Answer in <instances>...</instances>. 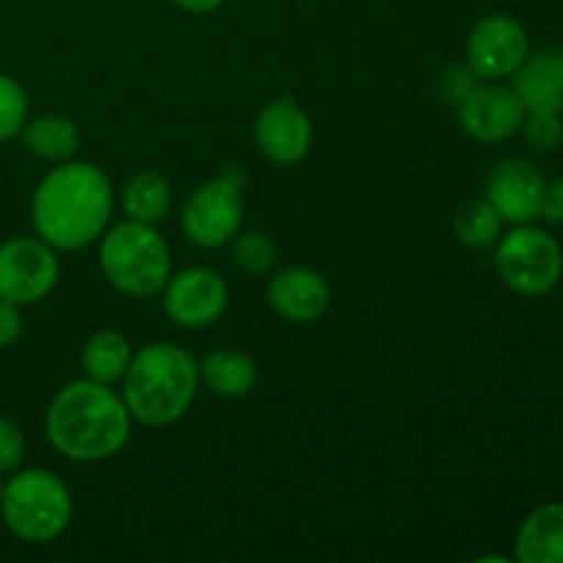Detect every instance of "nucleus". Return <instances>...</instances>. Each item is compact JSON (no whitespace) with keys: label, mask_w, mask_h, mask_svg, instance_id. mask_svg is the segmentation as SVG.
Listing matches in <instances>:
<instances>
[{"label":"nucleus","mask_w":563,"mask_h":563,"mask_svg":"<svg viewBox=\"0 0 563 563\" xmlns=\"http://www.w3.org/2000/svg\"><path fill=\"white\" fill-rule=\"evenodd\" d=\"M132 361L130 339L119 330H97L82 346V377L102 385H115L124 379Z\"/></svg>","instance_id":"6ab92c4d"},{"label":"nucleus","mask_w":563,"mask_h":563,"mask_svg":"<svg viewBox=\"0 0 563 563\" xmlns=\"http://www.w3.org/2000/svg\"><path fill=\"white\" fill-rule=\"evenodd\" d=\"M511 88L526 110H553L563 113V47H544L528 53L515 71Z\"/></svg>","instance_id":"2eb2a0df"},{"label":"nucleus","mask_w":563,"mask_h":563,"mask_svg":"<svg viewBox=\"0 0 563 563\" xmlns=\"http://www.w3.org/2000/svg\"><path fill=\"white\" fill-rule=\"evenodd\" d=\"M174 3L187 14H212L223 5V0H174Z\"/></svg>","instance_id":"c85d7f7f"},{"label":"nucleus","mask_w":563,"mask_h":563,"mask_svg":"<svg viewBox=\"0 0 563 563\" xmlns=\"http://www.w3.org/2000/svg\"><path fill=\"white\" fill-rule=\"evenodd\" d=\"M531 53V38L520 20L511 14H489L473 25L467 36V64L482 80H504L522 66Z\"/></svg>","instance_id":"9d476101"},{"label":"nucleus","mask_w":563,"mask_h":563,"mask_svg":"<svg viewBox=\"0 0 563 563\" xmlns=\"http://www.w3.org/2000/svg\"><path fill=\"white\" fill-rule=\"evenodd\" d=\"M75 500L69 487L44 467H25L11 473L0 495V517L20 542L49 544L66 533Z\"/></svg>","instance_id":"39448f33"},{"label":"nucleus","mask_w":563,"mask_h":563,"mask_svg":"<svg viewBox=\"0 0 563 563\" xmlns=\"http://www.w3.org/2000/svg\"><path fill=\"white\" fill-rule=\"evenodd\" d=\"M539 218H544L548 223L563 225V176L553 181H544L542 192V209H539Z\"/></svg>","instance_id":"bb28decb"},{"label":"nucleus","mask_w":563,"mask_h":563,"mask_svg":"<svg viewBox=\"0 0 563 563\" xmlns=\"http://www.w3.org/2000/svg\"><path fill=\"white\" fill-rule=\"evenodd\" d=\"M58 278V251L38 236H14L0 245V300L33 306L53 295Z\"/></svg>","instance_id":"6e6552de"},{"label":"nucleus","mask_w":563,"mask_h":563,"mask_svg":"<svg viewBox=\"0 0 563 563\" xmlns=\"http://www.w3.org/2000/svg\"><path fill=\"white\" fill-rule=\"evenodd\" d=\"M27 121V93L11 75L0 71V143L22 132Z\"/></svg>","instance_id":"5701e85b"},{"label":"nucleus","mask_w":563,"mask_h":563,"mask_svg":"<svg viewBox=\"0 0 563 563\" xmlns=\"http://www.w3.org/2000/svg\"><path fill=\"white\" fill-rule=\"evenodd\" d=\"M454 234L462 245L473 247V251H484V247H493L500 240L504 220H500V214L495 212L487 198H473V201L462 203L456 209Z\"/></svg>","instance_id":"412c9836"},{"label":"nucleus","mask_w":563,"mask_h":563,"mask_svg":"<svg viewBox=\"0 0 563 563\" xmlns=\"http://www.w3.org/2000/svg\"><path fill=\"white\" fill-rule=\"evenodd\" d=\"M22 143H25L27 152L33 157L44 159V163H66L77 154L80 148V126L69 119V115L60 113H49V115H38V119L25 121L22 126Z\"/></svg>","instance_id":"a211bd4d"},{"label":"nucleus","mask_w":563,"mask_h":563,"mask_svg":"<svg viewBox=\"0 0 563 563\" xmlns=\"http://www.w3.org/2000/svg\"><path fill=\"white\" fill-rule=\"evenodd\" d=\"M256 146L269 163L297 165L311 154L313 124L311 115L291 97H278L262 108L253 124Z\"/></svg>","instance_id":"ddd939ff"},{"label":"nucleus","mask_w":563,"mask_h":563,"mask_svg":"<svg viewBox=\"0 0 563 563\" xmlns=\"http://www.w3.org/2000/svg\"><path fill=\"white\" fill-rule=\"evenodd\" d=\"M231 258L245 275H267L278 262V247L264 231H242L231 240Z\"/></svg>","instance_id":"4be33fe9"},{"label":"nucleus","mask_w":563,"mask_h":563,"mask_svg":"<svg viewBox=\"0 0 563 563\" xmlns=\"http://www.w3.org/2000/svg\"><path fill=\"white\" fill-rule=\"evenodd\" d=\"M495 273L515 295H550L563 278L561 242L533 223L511 225L495 242Z\"/></svg>","instance_id":"423d86ee"},{"label":"nucleus","mask_w":563,"mask_h":563,"mask_svg":"<svg viewBox=\"0 0 563 563\" xmlns=\"http://www.w3.org/2000/svg\"><path fill=\"white\" fill-rule=\"evenodd\" d=\"M99 267L115 291L146 300L170 278V247L157 225L124 220L99 236Z\"/></svg>","instance_id":"20e7f679"},{"label":"nucleus","mask_w":563,"mask_h":563,"mask_svg":"<svg viewBox=\"0 0 563 563\" xmlns=\"http://www.w3.org/2000/svg\"><path fill=\"white\" fill-rule=\"evenodd\" d=\"M526 113V104L517 97L515 88L500 86V82H487V86L482 82L465 102L456 104L462 132L484 146L506 143L520 135Z\"/></svg>","instance_id":"9b49d317"},{"label":"nucleus","mask_w":563,"mask_h":563,"mask_svg":"<svg viewBox=\"0 0 563 563\" xmlns=\"http://www.w3.org/2000/svg\"><path fill=\"white\" fill-rule=\"evenodd\" d=\"M3 484H5V482H3V478H0V495H3Z\"/></svg>","instance_id":"c756f323"},{"label":"nucleus","mask_w":563,"mask_h":563,"mask_svg":"<svg viewBox=\"0 0 563 563\" xmlns=\"http://www.w3.org/2000/svg\"><path fill=\"white\" fill-rule=\"evenodd\" d=\"M25 460V434L16 421L0 416V476L20 471Z\"/></svg>","instance_id":"a878e982"},{"label":"nucleus","mask_w":563,"mask_h":563,"mask_svg":"<svg viewBox=\"0 0 563 563\" xmlns=\"http://www.w3.org/2000/svg\"><path fill=\"white\" fill-rule=\"evenodd\" d=\"M438 86H440V97H443V102L451 104V108H456V104L465 102V99L482 86V77H478L476 69L465 60V64H451L449 69L440 75Z\"/></svg>","instance_id":"393cba45"},{"label":"nucleus","mask_w":563,"mask_h":563,"mask_svg":"<svg viewBox=\"0 0 563 563\" xmlns=\"http://www.w3.org/2000/svg\"><path fill=\"white\" fill-rule=\"evenodd\" d=\"M113 201V185L99 165L66 159L33 190L31 225L58 253L80 251L108 231Z\"/></svg>","instance_id":"f257e3e1"},{"label":"nucleus","mask_w":563,"mask_h":563,"mask_svg":"<svg viewBox=\"0 0 563 563\" xmlns=\"http://www.w3.org/2000/svg\"><path fill=\"white\" fill-rule=\"evenodd\" d=\"M22 335V311L14 302L0 300V350L16 344Z\"/></svg>","instance_id":"cd10ccee"},{"label":"nucleus","mask_w":563,"mask_h":563,"mask_svg":"<svg viewBox=\"0 0 563 563\" xmlns=\"http://www.w3.org/2000/svg\"><path fill=\"white\" fill-rule=\"evenodd\" d=\"M198 361L185 346L154 341L132 352L130 368L121 379V399L132 421L163 429L181 421L198 396Z\"/></svg>","instance_id":"7ed1b4c3"},{"label":"nucleus","mask_w":563,"mask_h":563,"mask_svg":"<svg viewBox=\"0 0 563 563\" xmlns=\"http://www.w3.org/2000/svg\"><path fill=\"white\" fill-rule=\"evenodd\" d=\"M170 203H174V190L159 170H141L121 190L126 220H137V223L157 225L170 212Z\"/></svg>","instance_id":"aec40b11"},{"label":"nucleus","mask_w":563,"mask_h":563,"mask_svg":"<svg viewBox=\"0 0 563 563\" xmlns=\"http://www.w3.org/2000/svg\"><path fill=\"white\" fill-rule=\"evenodd\" d=\"M515 561L563 563V504H542L522 520L515 539Z\"/></svg>","instance_id":"dca6fc26"},{"label":"nucleus","mask_w":563,"mask_h":563,"mask_svg":"<svg viewBox=\"0 0 563 563\" xmlns=\"http://www.w3.org/2000/svg\"><path fill=\"white\" fill-rule=\"evenodd\" d=\"M544 176L537 163L526 157H506L489 170L484 198L493 203L500 220L509 225L533 223L542 209Z\"/></svg>","instance_id":"f8f14e48"},{"label":"nucleus","mask_w":563,"mask_h":563,"mask_svg":"<svg viewBox=\"0 0 563 563\" xmlns=\"http://www.w3.org/2000/svg\"><path fill=\"white\" fill-rule=\"evenodd\" d=\"M49 445L69 462H104L130 443L132 416L113 385L80 377L53 396L44 416Z\"/></svg>","instance_id":"f03ea898"},{"label":"nucleus","mask_w":563,"mask_h":563,"mask_svg":"<svg viewBox=\"0 0 563 563\" xmlns=\"http://www.w3.org/2000/svg\"><path fill=\"white\" fill-rule=\"evenodd\" d=\"M159 295L170 322L185 330L209 328L229 308V284L212 267H187L181 273H170Z\"/></svg>","instance_id":"1a4fd4ad"},{"label":"nucleus","mask_w":563,"mask_h":563,"mask_svg":"<svg viewBox=\"0 0 563 563\" xmlns=\"http://www.w3.org/2000/svg\"><path fill=\"white\" fill-rule=\"evenodd\" d=\"M201 383L223 399H242L258 383V366L247 352L214 350L198 363Z\"/></svg>","instance_id":"f3484780"},{"label":"nucleus","mask_w":563,"mask_h":563,"mask_svg":"<svg viewBox=\"0 0 563 563\" xmlns=\"http://www.w3.org/2000/svg\"><path fill=\"white\" fill-rule=\"evenodd\" d=\"M522 137H526L528 148L539 154H550L561 148L563 143V121L561 113L553 110H528L526 121H522Z\"/></svg>","instance_id":"b1692460"},{"label":"nucleus","mask_w":563,"mask_h":563,"mask_svg":"<svg viewBox=\"0 0 563 563\" xmlns=\"http://www.w3.org/2000/svg\"><path fill=\"white\" fill-rule=\"evenodd\" d=\"M242 187H245V176L234 165L196 187L181 207V231L187 242L201 251L231 245L245 220Z\"/></svg>","instance_id":"0eeeda50"},{"label":"nucleus","mask_w":563,"mask_h":563,"mask_svg":"<svg viewBox=\"0 0 563 563\" xmlns=\"http://www.w3.org/2000/svg\"><path fill=\"white\" fill-rule=\"evenodd\" d=\"M330 284L311 267H284L269 278L267 302L291 324H313L328 313Z\"/></svg>","instance_id":"4468645a"}]
</instances>
